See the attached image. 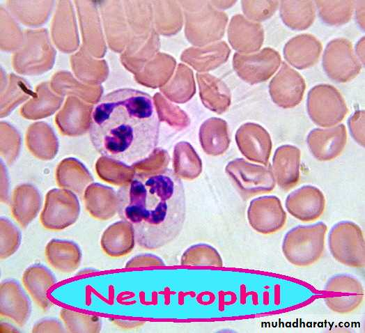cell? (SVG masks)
Instances as JSON below:
<instances>
[{
    "mask_svg": "<svg viewBox=\"0 0 365 333\" xmlns=\"http://www.w3.org/2000/svg\"><path fill=\"white\" fill-rule=\"evenodd\" d=\"M111 321L114 324L123 329H134L141 327L144 324V322L139 320H128L112 318Z\"/></svg>",
    "mask_w": 365,
    "mask_h": 333,
    "instance_id": "8d00e7d4",
    "label": "cell"
},
{
    "mask_svg": "<svg viewBox=\"0 0 365 333\" xmlns=\"http://www.w3.org/2000/svg\"><path fill=\"white\" fill-rule=\"evenodd\" d=\"M87 210L95 217L107 219L118 210L117 194L110 187L92 184L84 193Z\"/></svg>",
    "mask_w": 365,
    "mask_h": 333,
    "instance_id": "7402d4cb",
    "label": "cell"
},
{
    "mask_svg": "<svg viewBox=\"0 0 365 333\" xmlns=\"http://www.w3.org/2000/svg\"><path fill=\"white\" fill-rule=\"evenodd\" d=\"M243 12L254 20L263 21L272 17L279 5V1H242Z\"/></svg>",
    "mask_w": 365,
    "mask_h": 333,
    "instance_id": "1f68e13d",
    "label": "cell"
},
{
    "mask_svg": "<svg viewBox=\"0 0 365 333\" xmlns=\"http://www.w3.org/2000/svg\"><path fill=\"white\" fill-rule=\"evenodd\" d=\"M180 263L183 265L220 268L223 261L217 250L208 244L191 246L182 254Z\"/></svg>",
    "mask_w": 365,
    "mask_h": 333,
    "instance_id": "83f0119b",
    "label": "cell"
},
{
    "mask_svg": "<svg viewBox=\"0 0 365 333\" xmlns=\"http://www.w3.org/2000/svg\"><path fill=\"white\" fill-rule=\"evenodd\" d=\"M300 149L292 145L281 146L274 153L271 169L276 183L284 191L300 181Z\"/></svg>",
    "mask_w": 365,
    "mask_h": 333,
    "instance_id": "2e32d148",
    "label": "cell"
},
{
    "mask_svg": "<svg viewBox=\"0 0 365 333\" xmlns=\"http://www.w3.org/2000/svg\"><path fill=\"white\" fill-rule=\"evenodd\" d=\"M328 247L339 263L353 268H364V236L355 222L345 220L336 223L328 234Z\"/></svg>",
    "mask_w": 365,
    "mask_h": 333,
    "instance_id": "277c9868",
    "label": "cell"
},
{
    "mask_svg": "<svg viewBox=\"0 0 365 333\" xmlns=\"http://www.w3.org/2000/svg\"><path fill=\"white\" fill-rule=\"evenodd\" d=\"M164 261L157 256L152 254H141L130 258L125 264L127 268L151 266H163Z\"/></svg>",
    "mask_w": 365,
    "mask_h": 333,
    "instance_id": "e575fe53",
    "label": "cell"
},
{
    "mask_svg": "<svg viewBox=\"0 0 365 333\" xmlns=\"http://www.w3.org/2000/svg\"><path fill=\"white\" fill-rule=\"evenodd\" d=\"M364 37H362L359 40L355 46L356 54L363 66L364 65Z\"/></svg>",
    "mask_w": 365,
    "mask_h": 333,
    "instance_id": "f35d334b",
    "label": "cell"
},
{
    "mask_svg": "<svg viewBox=\"0 0 365 333\" xmlns=\"http://www.w3.org/2000/svg\"><path fill=\"white\" fill-rule=\"evenodd\" d=\"M60 320L53 318H42L33 326V333H61L66 330Z\"/></svg>",
    "mask_w": 365,
    "mask_h": 333,
    "instance_id": "d590c367",
    "label": "cell"
},
{
    "mask_svg": "<svg viewBox=\"0 0 365 333\" xmlns=\"http://www.w3.org/2000/svg\"><path fill=\"white\" fill-rule=\"evenodd\" d=\"M279 14L283 22L290 29L302 31L311 26L316 17L313 1H279Z\"/></svg>",
    "mask_w": 365,
    "mask_h": 333,
    "instance_id": "603a6c76",
    "label": "cell"
},
{
    "mask_svg": "<svg viewBox=\"0 0 365 333\" xmlns=\"http://www.w3.org/2000/svg\"><path fill=\"white\" fill-rule=\"evenodd\" d=\"M1 258L12 256L18 249L21 236L17 228L8 219L1 220Z\"/></svg>",
    "mask_w": 365,
    "mask_h": 333,
    "instance_id": "4dcf8cb0",
    "label": "cell"
},
{
    "mask_svg": "<svg viewBox=\"0 0 365 333\" xmlns=\"http://www.w3.org/2000/svg\"><path fill=\"white\" fill-rule=\"evenodd\" d=\"M364 300V294H351L344 296L326 297L325 305L332 311L340 314H346L356 310Z\"/></svg>",
    "mask_w": 365,
    "mask_h": 333,
    "instance_id": "d6a6232c",
    "label": "cell"
},
{
    "mask_svg": "<svg viewBox=\"0 0 365 333\" xmlns=\"http://www.w3.org/2000/svg\"><path fill=\"white\" fill-rule=\"evenodd\" d=\"M226 172L243 199L272 192L276 182L271 167L236 159L230 162Z\"/></svg>",
    "mask_w": 365,
    "mask_h": 333,
    "instance_id": "8992f818",
    "label": "cell"
},
{
    "mask_svg": "<svg viewBox=\"0 0 365 333\" xmlns=\"http://www.w3.org/2000/svg\"><path fill=\"white\" fill-rule=\"evenodd\" d=\"M79 213L77 198L71 191L54 189L46 196L40 220L47 229L59 230L74 223Z\"/></svg>",
    "mask_w": 365,
    "mask_h": 333,
    "instance_id": "ba28073f",
    "label": "cell"
},
{
    "mask_svg": "<svg viewBox=\"0 0 365 333\" xmlns=\"http://www.w3.org/2000/svg\"><path fill=\"white\" fill-rule=\"evenodd\" d=\"M324 291L334 293L364 294L362 282L355 277L345 273L336 274L328 279L324 286Z\"/></svg>",
    "mask_w": 365,
    "mask_h": 333,
    "instance_id": "f546056e",
    "label": "cell"
},
{
    "mask_svg": "<svg viewBox=\"0 0 365 333\" xmlns=\"http://www.w3.org/2000/svg\"><path fill=\"white\" fill-rule=\"evenodd\" d=\"M286 213L279 197L262 196L251 201L247 210L250 226L258 233L272 234L281 230L286 222Z\"/></svg>",
    "mask_w": 365,
    "mask_h": 333,
    "instance_id": "30bf717a",
    "label": "cell"
},
{
    "mask_svg": "<svg viewBox=\"0 0 365 333\" xmlns=\"http://www.w3.org/2000/svg\"><path fill=\"white\" fill-rule=\"evenodd\" d=\"M134 243L133 228L124 220L109 226L101 238L102 249L111 257H121L129 254L134 248Z\"/></svg>",
    "mask_w": 365,
    "mask_h": 333,
    "instance_id": "44dd1931",
    "label": "cell"
},
{
    "mask_svg": "<svg viewBox=\"0 0 365 333\" xmlns=\"http://www.w3.org/2000/svg\"><path fill=\"white\" fill-rule=\"evenodd\" d=\"M305 88L303 77L285 62L282 63L281 68L269 84L272 100L284 109L298 105L303 98Z\"/></svg>",
    "mask_w": 365,
    "mask_h": 333,
    "instance_id": "8fae6325",
    "label": "cell"
},
{
    "mask_svg": "<svg viewBox=\"0 0 365 333\" xmlns=\"http://www.w3.org/2000/svg\"><path fill=\"white\" fill-rule=\"evenodd\" d=\"M285 206L295 218L303 222H311L323 215L325 198L319 188L303 185L287 196Z\"/></svg>",
    "mask_w": 365,
    "mask_h": 333,
    "instance_id": "7c38bea8",
    "label": "cell"
},
{
    "mask_svg": "<svg viewBox=\"0 0 365 333\" xmlns=\"http://www.w3.org/2000/svg\"><path fill=\"white\" fill-rule=\"evenodd\" d=\"M322 49L321 42L314 36L303 33L290 38L285 44L283 53L290 65L303 70L318 62Z\"/></svg>",
    "mask_w": 365,
    "mask_h": 333,
    "instance_id": "e0dca14e",
    "label": "cell"
},
{
    "mask_svg": "<svg viewBox=\"0 0 365 333\" xmlns=\"http://www.w3.org/2000/svg\"><path fill=\"white\" fill-rule=\"evenodd\" d=\"M47 263L55 270L63 273H71L80 265L81 252L73 242L64 240H52L45 251Z\"/></svg>",
    "mask_w": 365,
    "mask_h": 333,
    "instance_id": "ffe728a7",
    "label": "cell"
},
{
    "mask_svg": "<svg viewBox=\"0 0 365 333\" xmlns=\"http://www.w3.org/2000/svg\"><path fill=\"white\" fill-rule=\"evenodd\" d=\"M40 195L33 186L24 184L15 189L12 202L14 217L23 226L37 215L40 207Z\"/></svg>",
    "mask_w": 365,
    "mask_h": 333,
    "instance_id": "cb8c5ba5",
    "label": "cell"
},
{
    "mask_svg": "<svg viewBox=\"0 0 365 333\" xmlns=\"http://www.w3.org/2000/svg\"><path fill=\"white\" fill-rule=\"evenodd\" d=\"M200 137L202 147L208 154H222L227 150L230 142L227 123L218 118L207 120L201 125Z\"/></svg>",
    "mask_w": 365,
    "mask_h": 333,
    "instance_id": "d4e9b609",
    "label": "cell"
},
{
    "mask_svg": "<svg viewBox=\"0 0 365 333\" xmlns=\"http://www.w3.org/2000/svg\"><path fill=\"white\" fill-rule=\"evenodd\" d=\"M60 317L68 332L97 333L101 330V319L93 315L62 309L60 311Z\"/></svg>",
    "mask_w": 365,
    "mask_h": 333,
    "instance_id": "f1b7e54d",
    "label": "cell"
},
{
    "mask_svg": "<svg viewBox=\"0 0 365 333\" xmlns=\"http://www.w3.org/2000/svg\"><path fill=\"white\" fill-rule=\"evenodd\" d=\"M160 118L153 98L131 88L102 95L93 106L90 140L103 157L132 169L150 159L159 142Z\"/></svg>",
    "mask_w": 365,
    "mask_h": 333,
    "instance_id": "6da1fadb",
    "label": "cell"
},
{
    "mask_svg": "<svg viewBox=\"0 0 365 333\" xmlns=\"http://www.w3.org/2000/svg\"><path fill=\"white\" fill-rule=\"evenodd\" d=\"M228 38L235 49L251 52L261 47L264 31L261 24L249 22L241 15H235L229 26Z\"/></svg>",
    "mask_w": 365,
    "mask_h": 333,
    "instance_id": "d6986e66",
    "label": "cell"
},
{
    "mask_svg": "<svg viewBox=\"0 0 365 333\" xmlns=\"http://www.w3.org/2000/svg\"><path fill=\"white\" fill-rule=\"evenodd\" d=\"M347 141L346 128L339 124L329 128H315L307 135L306 144L312 155L319 161H330L343 150Z\"/></svg>",
    "mask_w": 365,
    "mask_h": 333,
    "instance_id": "5bb4252c",
    "label": "cell"
},
{
    "mask_svg": "<svg viewBox=\"0 0 365 333\" xmlns=\"http://www.w3.org/2000/svg\"><path fill=\"white\" fill-rule=\"evenodd\" d=\"M306 109L311 120L320 127H333L348 113L345 101L334 86L322 84L311 88L307 95Z\"/></svg>",
    "mask_w": 365,
    "mask_h": 333,
    "instance_id": "5b68a950",
    "label": "cell"
},
{
    "mask_svg": "<svg viewBox=\"0 0 365 333\" xmlns=\"http://www.w3.org/2000/svg\"><path fill=\"white\" fill-rule=\"evenodd\" d=\"M356 10V19L359 26L364 29V1H357Z\"/></svg>",
    "mask_w": 365,
    "mask_h": 333,
    "instance_id": "74e56055",
    "label": "cell"
},
{
    "mask_svg": "<svg viewBox=\"0 0 365 333\" xmlns=\"http://www.w3.org/2000/svg\"><path fill=\"white\" fill-rule=\"evenodd\" d=\"M281 56L273 48H263L251 55L235 54L233 66L238 75L245 82L257 84L270 79L281 64Z\"/></svg>",
    "mask_w": 365,
    "mask_h": 333,
    "instance_id": "9c48e42d",
    "label": "cell"
},
{
    "mask_svg": "<svg viewBox=\"0 0 365 333\" xmlns=\"http://www.w3.org/2000/svg\"><path fill=\"white\" fill-rule=\"evenodd\" d=\"M20 332V331L17 330L16 327H15L14 326H13L12 325L6 322H1L0 323V332L1 333H3V332L14 333V332Z\"/></svg>",
    "mask_w": 365,
    "mask_h": 333,
    "instance_id": "ab89813d",
    "label": "cell"
},
{
    "mask_svg": "<svg viewBox=\"0 0 365 333\" xmlns=\"http://www.w3.org/2000/svg\"><path fill=\"white\" fill-rule=\"evenodd\" d=\"M327 225L319 222L309 225H299L285 235L281 249L286 259L297 267H308L323 256Z\"/></svg>",
    "mask_w": 365,
    "mask_h": 333,
    "instance_id": "3957f363",
    "label": "cell"
},
{
    "mask_svg": "<svg viewBox=\"0 0 365 333\" xmlns=\"http://www.w3.org/2000/svg\"><path fill=\"white\" fill-rule=\"evenodd\" d=\"M118 213L133 228L135 240L153 249L174 240L186 215L184 186L174 171L162 168L136 172L118 191Z\"/></svg>",
    "mask_w": 365,
    "mask_h": 333,
    "instance_id": "7a4b0ae2",
    "label": "cell"
},
{
    "mask_svg": "<svg viewBox=\"0 0 365 333\" xmlns=\"http://www.w3.org/2000/svg\"><path fill=\"white\" fill-rule=\"evenodd\" d=\"M235 140L240 150L247 159L267 165L272 142L270 134L263 127L247 123L237 130Z\"/></svg>",
    "mask_w": 365,
    "mask_h": 333,
    "instance_id": "4fadbf2b",
    "label": "cell"
},
{
    "mask_svg": "<svg viewBox=\"0 0 365 333\" xmlns=\"http://www.w3.org/2000/svg\"><path fill=\"white\" fill-rule=\"evenodd\" d=\"M22 279L24 288L36 304L44 311L50 309L52 302L47 293L57 282L53 273L45 266L35 264L24 271Z\"/></svg>",
    "mask_w": 365,
    "mask_h": 333,
    "instance_id": "ac0fdd59",
    "label": "cell"
},
{
    "mask_svg": "<svg viewBox=\"0 0 365 333\" xmlns=\"http://www.w3.org/2000/svg\"><path fill=\"white\" fill-rule=\"evenodd\" d=\"M202 77V95L205 105L218 114L226 111L231 102V95L226 86L212 75H205Z\"/></svg>",
    "mask_w": 365,
    "mask_h": 333,
    "instance_id": "484cf974",
    "label": "cell"
},
{
    "mask_svg": "<svg viewBox=\"0 0 365 333\" xmlns=\"http://www.w3.org/2000/svg\"><path fill=\"white\" fill-rule=\"evenodd\" d=\"M313 2L320 19L332 26L348 23L352 17L355 6V1L351 0H317Z\"/></svg>",
    "mask_w": 365,
    "mask_h": 333,
    "instance_id": "4316f807",
    "label": "cell"
},
{
    "mask_svg": "<svg viewBox=\"0 0 365 333\" xmlns=\"http://www.w3.org/2000/svg\"><path fill=\"white\" fill-rule=\"evenodd\" d=\"M31 313L29 296L20 283L15 279H6L0 286V313L19 326L24 325Z\"/></svg>",
    "mask_w": 365,
    "mask_h": 333,
    "instance_id": "9a60e30c",
    "label": "cell"
},
{
    "mask_svg": "<svg viewBox=\"0 0 365 333\" xmlns=\"http://www.w3.org/2000/svg\"><path fill=\"white\" fill-rule=\"evenodd\" d=\"M322 64L326 75L340 83L353 79L362 66L355 55L352 42L343 38L333 39L327 43Z\"/></svg>",
    "mask_w": 365,
    "mask_h": 333,
    "instance_id": "52a82bcc",
    "label": "cell"
},
{
    "mask_svg": "<svg viewBox=\"0 0 365 333\" xmlns=\"http://www.w3.org/2000/svg\"><path fill=\"white\" fill-rule=\"evenodd\" d=\"M364 110H357L348 119V124L353 139L362 146H364Z\"/></svg>",
    "mask_w": 365,
    "mask_h": 333,
    "instance_id": "836d02e7",
    "label": "cell"
}]
</instances>
